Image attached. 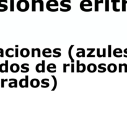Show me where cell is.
I'll return each instance as SVG.
<instances>
[{"label": "cell", "mask_w": 127, "mask_h": 119, "mask_svg": "<svg viewBox=\"0 0 127 119\" xmlns=\"http://www.w3.org/2000/svg\"><path fill=\"white\" fill-rule=\"evenodd\" d=\"M87 70L86 65L84 63H80V61L78 60L76 61V72L82 73Z\"/></svg>", "instance_id": "cell-5"}, {"label": "cell", "mask_w": 127, "mask_h": 119, "mask_svg": "<svg viewBox=\"0 0 127 119\" xmlns=\"http://www.w3.org/2000/svg\"><path fill=\"white\" fill-rule=\"evenodd\" d=\"M15 47H16V48H18L19 47V45H15Z\"/></svg>", "instance_id": "cell-50"}, {"label": "cell", "mask_w": 127, "mask_h": 119, "mask_svg": "<svg viewBox=\"0 0 127 119\" xmlns=\"http://www.w3.org/2000/svg\"><path fill=\"white\" fill-rule=\"evenodd\" d=\"M35 55V48H32L31 49V57L32 58H34Z\"/></svg>", "instance_id": "cell-40"}, {"label": "cell", "mask_w": 127, "mask_h": 119, "mask_svg": "<svg viewBox=\"0 0 127 119\" xmlns=\"http://www.w3.org/2000/svg\"><path fill=\"white\" fill-rule=\"evenodd\" d=\"M38 4H39V11L40 12H43L44 11V3L43 0H38Z\"/></svg>", "instance_id": "cell-30"}, {"label": "cell", "mask_w": 127, "mask_h": 119, "mask_svg": "<svg viewBox=\"0 0 127 119\" xmlns=\"http://www.w3.org/2000/svg\"><path fill=\"white\" fill-rule=\"evenodd\" d=\"M51 77H52V78H53V83H54V84H53V88H52V89L51 91H54L56 89V88H57V85H58V81H57V78H56L55 76L52 75V76H51Z\"/></svg>", "instance_id": "cell-27"}, {"label": "cell", "mask_w": 127, "mask_h": 119, "mask_svg": "<svg viewBox=\"0 0 127 119\" xmlns=\"http://www.w3.org/2000/svg\"><path fill=\"white\" fill-rule=\"evenodd\" d=\"M106 48H103V51H102V57H104V58H105L106 57Z\"/></svg>", "instance_id": "cell-47"}, {"label": "cell", "mask_w": 127, "mask_h": 119, "mask_svg": "<svg viewBox=\"0 0 127 119\" xmlns=\"http://www.w3.org/2000/svg\"><path fill=\"white\" fill-rule=\"evenodd\" d=\"M71 72L74 73V63H71Z\"/></svg>", "instance_id": "cell-45"}, {"label": "cell", "mask_w": 127, "mask_h": 119, "mask_svg": "<svg viewBox=\"0 0 127 119\" xmlns=\"http://www.w3.org/2000/svg\"><path fill=\"white\" fill-rule=\"evenodd\" d=\"M14 50L12 48H9L6 50L5 55L8 58H13L14 57Z\"/></svg>", "instance_id": "cell-21"}, {"label": "cell", "mask_w": 127, "mask_h": 119, "mask_svg": "<svg viewBox=\"0 0 127 119\" xmlns=\"http://www.w3.org/2000/svg\"><path fill=\"white\" fill-rule=\"evenodd\" d=\"M52 57L54 58H59L61 56V48H55L52 51Z\"/></svg>", "instance_id": "cell-18"}, {"label": "cell", "mask_w": 127, "mask_h": 119, "mask_svg": "<svg viewBox=\"0 0 127 119\" xmlns=\"http://www.w3.org/2000/svg\"><path fill=\"white\" fill-rule=\"evenodd\" d=\"M112 45H108V48H107V55L109 58H111L112 57Z\"/></svg>", "instance_id": "cell-33"}, {"label": "cell", "mask_w": 127, "mask_h": 119, "mask_svg": "<svg viewBox=\"0 0 127 119\" xmlns=\"http://www.w3.org/2000/svg\"><path fill=\"white\" fill-rule=\"evenodd\" d=\"M35 71L36 72L38 73H42L43 70H42V63H38L37 65H36Z\"/></svg>", "instance_id": "cell-28"}, {"label": "cell", "mask_w": 127, "mask_h": 119, "mask_svg": "<svg viewBox=\"0 0 127 119\" xmlns=\"http://www.w3.org/2000/svg\"><path fill=\"white\" fill-rule=\"evenodd\" d=\"M14 57L16 58H18L19 57V48H16L14 50Z\"/></svg>", "instance_id": "cell-42"}, {"label": "cell", "mask_w": 127, "mask_h": 119, "mask_svg": "<svg viewBox=\"0 0 127 119\" xmlns=\"http://www.w3.org/2000/svg\"><path fill=\"white\" fill-rule=\"evenodd\" d=\"M4 63H5V66H6V73H8V71H9V66H8V63H9V61H8V60H5V62H4Z\"/></svg>", "instance_id": "cell-38"}, {"label": "cell", "mask_w": 127, "mask_h": 119, "mask_svg": "<svg viewBox=\"0 0 127 119\" xmlns=\"http://www.w3.org/2000/svg\"><path fill=\"white\" fill-rule=\"evenodd\" d=\"M9 81H10L8 84V86H9L10 88H16L17 87V80L15 78H11V79H9Z\"/></svg>", "instance_id": "cell-20"}, {"label": "cell", "mask_w": 127, "mask_h": 119, "mask_svg": "<svg viewBox=\"0 0 127 119\" xmlns=\"http://www.w3.org/2000/svg\"><path fill=\"white\" fill-rule=\"evenodd\" d=\"M21 68V66L18 65L17 63H12L11 64L10 67H9V70L12 73H17L19 71V70Z\"/></svg>", "instance_id": "cell-8"}, {"label": "cell", "mask_w": 127, "mask_h": 119, "mask_svg": "<svg viewBox=\"0 0 127 119\" xmlns=\"http://www.w3.org/2000/svg\"><path fill=\"white\" fill-rule=\"evenodd\" d=\"M0 57L1 58L4 57V50L1 48H0Z\"/></svg>", "instance_id": "cell-44"}, {"label": "cell", "mask_w": 127, "mask_h": 119, "mask_svg": "<svg viewBox=\"0 0 127 119\" xmlns=\"http://www.w3.org/2000/svg\"><path fill=\"white\" fill-rule=\"evenodd\" d=\"M29 76L26 75L24 78L20 79L19 84L21 88H27L29 87Z\"/></svg>", "instance_id": "cell-6"}, {"label": "cell", "mask_w": 127, "mask_h": 119, "mask_svg": "<svg viewBox=\"0 0 127 119\" xmlns=\"http://www.w3.org/2000/svg\"><path fill=\"white\" fill-rule=\"evenodd\" d=\"M106 64L104 63H101L97 66V71L99 73H104L107 71V68H106Z\"/></svg>", "instance_id": "cell-16"}, {"label": "cell", "mask_w": 127, "mask_h": 119, "mask_svg": "<svg viewBox=\"0 0 127 119\" xmlns=\"http://www.w3.org/2000/svg\"><path fill=\"white\" fill-rule=\"evenodd\" d=\"M69 66H71L70 63H63V72L65 73H66V71H67V68L69 67Z\"/></svg>", "instance_id": "cell-36"}, {"label": "cell", "mask_w": 127, "mask_h": 119, "mask_svg": "<svg viewBox=\"0 0 127 119\" xmlns=\"http://www.w3.org/2000/svg\"><path fill=\"white\" fill-rule=\"evenodd\" d=\"M19 53L23 58H27L30 55V51L27 48H23L20 50Z\"/></svg>", "instance_id": "cell-14"}, {"label": "cell", "mask_w": 127, "mask_h": 119, "mask_svg": "<svg viewBox=\"0 0 127 119\" xmlns=\"http://www.w3.org/2000/svg\"><path fill=\"white\" fill-rule=\"evenodd\" d=\"M112 53L114 57H116V58H121V57H123V55H122L123 50L120 48H116L114 49Z\"/></svg>", "instance_id": "cell-11"}, {"label": "cell", "mask_w": 127, "mask_h": 119, "mask_svg": "<svg viewBox=\"0 0 127 119\" xmlns=\"http://www.w3.org/2000/svg\"><path fill=\"white\" fill-rule=\"evenodd\" d=\"M95 49L93 48H87V50L89 52L87 53L86 57H87V58H95V56L94 55H92L93 53L95 52Z\"/></svg>", "instance_id": "cell-26"}, {"label": "cell", "mask_w": 127, "mask_h": 119, "mask_svg": "<svg viewBox=\"0 0 127 119\" xmlns=\"http://www.w3.org/2000/svg\"><path fill=\"white\" fill-rule=\"evenodd\" d=\"M122 68H123L122 64L119 63V65H118V72H119V73H122Z\"/></svg>", "instance_id": "cell-46"}, {"label": "cell", "mask_w": 127, "mask_h": 119, "mask_svg": "<svg viewBox=\"0 0 127 119\" xmlns=\"http://www.w3.org/2000/svg\"><path fill=\"white\" fill-rule=\"evenodd\" d=\"M10 11L11 12L14 11V0H10Z\"/></svg>", "instance_id": "cell-35"}, {"label": "cell", "mask_w": 127, "mask_h": 119, "mask_svg": "<svg viewBox=\"0 0 127 119\" xmlns=\"http://www.w3.org/2000/svg\"><path fill=\"white\" fill-rule=\"evenodd\" d=\"M127 0H122V11L123 12H125L127 10Z\"/></svg>", "instance_id": "cell-29"}, {"label": "cell", "mask_w": 127, "mask_h": 119, "mask_svg": "<svg viewBox=\"0 0 127 119\" xmlns=\"http://www.w3.org/2000/svg\"><path fill=\"white\" fill-rule=\"evenodd\" d=\"M21 72L22 73H27L28 72H29V64L27 63H23L21 66Z\"/></svg>", "instance_id": "cell-17"}, {"label": "cell", "mask_w": 127, "mask_h": 119, "mask_svg": "<svg viewBox=\"0 0 127 119\" xmlns=\"http://www.w3.org/2000/svg\"><path fill=\"white\" fill-rule=\"evenodd\" d=\"M104 0H95L94 1V11L98 12L99 11V4H103Z\"/></svg>", "instance_id": "cell-23"}, {"label": "cell", "mask_w": 127, "mask_h": 119, "mask_svg": "<svg viewBox=\"0 0 127 119\" xmlns=\"http://www.w3.org/2000/svg\"><path fill=\"white\" fill-rule=\"evenodd\" d=\"M7 81H8V79H1V86L2 88L4 87V83L7 82Z\"/></svg>", "instance_id": "cell-43"}, {"label": "cell", "mask_w": 127, "mask_h": 119, "mask_svg": "<svg viewBox=\"0 0 127 119\" xmlns=\"http://www.w3.org/2000/svg\"><path fill=\"white\" fill-rule=\"evenodd\" d=\"M42 55L45 58H50L52 57V51L49 48H45L43 50Z\"/></svg>", "instance_id": "cell-7"}, {"label": "cell", "mask_w": 127, "mask_h": 119, "mask_svg": "<svg viewBox=\"0 0 127 119\" xmlns=\"http://www.w3.org/2000/svg\"><path fill=\"white\" fill-rule=\"evenodd\" d=\"M105 11H109V0H105Z\"/></svg>", "instance_id": "cell-31"}, {"label": "cell", "mask_w": 127, "mask_h": 119, "mask_svg": "<svg viewBox=\"0 0 127 119\" xmlns=\"http://www.w3.org/2000/svg\"><path fill=\"white\" fill-rule=\"evenodd\" d=\"M96 50H97V57H98V58H102V55L101 54V52H100V48H97Z\"/></svg>", "instance_id": "cell-39"}, {"label": "cell", "mask_w": 127, "mask_h": 119, "mask_svg": "<svg viewBox=\"0 0 127 119\" xmlns=\"http://www.w3.org/2000/svg\"><path fill=\"white\" fill-rule=\"evenodd\" d=\"M36 4H37V1H36V0H32V12H35L36 11Z\"/></svg>", "instance_id": "cell-32"}, {"label": "cell", "mask_w": 127, "mask_h": 119, "mask_svg": "<svg viewBox=\"0 0 127 119\" xmlns=\"http://www.w3.org/2000/svg\"><path fill=\"white\" fill-rule=\"evenodd\" d=\"M30 85L32 88H37L40 85V81L37 78H34L30 81Z\"/></svg>", "instance_id": "cell-10"}, {"label": "cell", "mask_w": 127, "mask_h": 119, "mask_svg": "<svg viewBox=\"0 0 127 119\" xmlns=\"http://www.w3.org/2000/svg\"><path fill=\"white\" fill-rule=\"evenodd\" d=\"M87 70L89 73H94L97 71V66L94 63H89L87 66Z\"/></svg>", "instance_id": "cell-9"}, {"label": "cell", "mask_w": 127, "mask_h": 119, "mask_svg": "<svg viewBox=\"0 0 127 119\" xmlns=\"http://www.w3.org/2000/svg\"><path fill=\"white\" fill-rule=\"evenodd\" d=\"M42 70H43V71L42 73H44L45 72V60H42Z\"/></svg>", "instance_id": "cell-41"}, {"label": "cell", "mask_w": 127, "mask_h": 119, "mask_svg": "<svg viewBox=\"0 0 127 119\" xmlns=\"http://www.w3.org/2000/svg\"><path fill=\"white\" fill-rule=\"evenodd\" d=\"M35 53H37V57L38 58H40V57H41V52H40V49L39 48H36Z\"/></svg>", "instance_id": "cell-37"}, {"label": "cell", "mask_w": 127, "mask_h": 119, "mask_svg": "<svg viewBox=\"0 0 127 119\" xmlns=\"http://www.w3.org/2000/svg\"><path fill=\"white\" fill-rule=\"evenodd\" d=\"M123 53H125V55H123V57H125V58H127V48H126L124 49Z\"/></svg>", "instance_id": "cell-48"}, {"label": "cell", "mask_w": 127, "mask_h": 119, "mask_svg": "<svg viewBox=\"0 0 127 119\" xmlns=\"http://www.w3.org/2000/svg\"><path fill=\"white\" fill-rule=\"evenodd\" d=\"M16 8L20 12H26L30 8V4L27 0H19L17 1Z\"/></svg>", "instance_id": "cell-1"}, {"label": "cell", "mask_w": 127, "mask_h": 119, "mask_svg": "<svg viewBox=\"0 0 127 119\" xmlns=\"http://www.w3.org/2000/svg\"><path fill=\"white\" fill-rule=\"evenodd\" d=\"M80 9L84 12H91L92 11V3L91 0H82L80 4Z\"/></svg>", "instance_id": "cell-2"}, {"label": "cell", "mask_w": 127, "mask_h": 119, "mask_svg": "<svg viewBox=\"0 0 127 119\" xmlns=\"http://www.w3.org/2000/svg\"><path fill=\"white\" fill-rule=\"evenodd\" d=\"M71 0H61L60 4L61 8H60V11L61 12H68L71 11V6L70 5Z\"/></svg>", "instance_id": "cell-4"}, {"label": "cell", "mask_w": 127, "mask_h": 119, "mask_svg": "<svg viewBox=\"0 0 127 119\" xmlns=\"http://www.w3.org/2000/svg\"><path fill=\"white\" fill-rule=\"evenodd\" d=\"M123 66L124 67V70H125V73H127V64L126 63H123Z\"/></svg>", "instance_id": "cell-49"}, {"label": "cell", "mask_w": 127, "mask_h": 119, "mask_svg": "<svg viewBox=\"0 0 127 119\" xmlns=\"http://www.w3.org/2000/svg\"><path fill=\"white\" fill-rule=\"evenodd\" d=\"M77 51L78 52L76 53V57L78 58H81V57L84 58L86 57V52L83 48H78Z\"/></svg>", "instance_id": "cell-15"}, {"label": "cell", "mask_w": 127, "mask_h": 119, "mask_svg": "<svg viewBox=\"0 0 127 119\" xmlns=\"http://www.w3.org/2000/svg\"><path fill=\"white\" fill-rule=\"evenodd\" d=\"M3 3H8L7 0H0V7H1L3 9H0V12H4L7 11L8 9V7L6 4H3Z\"/></svg>", "instance_id": "cell-24"}, {"label": "cell", "mask_w": 127, "mask_h": 119, "mask_svg": "<svg viewBox=\"0 0 127 119\" xmlns=\"http://www.w3.org/2000/svg\"><path fill=\"white\" fill-rule=\"evenodd\" d=\"M59 3L57 0H49L46 3V8L50 12H57L59 10Z\"/></svg>", "instance_id": "cell-3"}, {"label": "cell", "mask_w": 127, "mask_h": 119, "mask_svg": "<svg viewBox=\"0 0 127 119\" xmlns=\"http://www.w3.org/2000/svg\"><path fill=\"white\" fill-rule=\"evenodd\" d=\"M0 73H6V66L5 63H1L0 65Z\"/></svg>", "instance_id": "cell-34"}, {"label": "cell", "mask_w": 127, "mask_h": 119, "mask_svg": "<svg viewBox=\"0 0 127 119\" xmlns=\"http://www.w3.org/2000/svg\"><path fill=\"white\" fill-rule=\"evenodd\" d=\"M107 70L110 73H115L116 70H117V66H116V65L115 63H110L107 66Z\"/></svg>", "instance_id": "cell-13"}, {"label": "cell", "mask_w": 127, "mask_h": 119, "mask_svg": "<svg viewBox=\"0 0 127 119\" xmlns=\"http://www.w3.org/2000/svg\"><path fill=\"white\" fill-rule=\"evenodd\" d=\"M74 47V45H71L69 47V49H68V57H69V59L71 60V63H74V58H73V56H72V50H73Z\"/></svg>", "instance_id": "cell-25"}, {"label": "cell", "mask_w": 127, "mask_h": 119, "mask_svg": "<svg viewBox=\"0 0 127 119\" xmlns=\"http://www.w3.org/2000/svg\"><path fill=\"white\" fill-rule=\"evenodd\" d=\"M111 2L112 3V9L113 11L115 12H120V9L117 8V3H119L120 2V0H111Z\"/></svg>", "instance_id": "cell-22"}, {"label": "cell", "mask_w": 127, "mask_h": 119, "mask_svg": "<svg viewBox=\"0 0 127 119\" xmlns=\"http://www.w3.org/2000/svg\"><path fill=\"white\" fill-rule=\"evenodd\" d=\"M40 83L42 84L40 85L42 88H48L50 86V83H49V79L48 78H45V79H42V81H40Z\"/></svg>", "instance_id": "cell-19"}, {"label": "cell", "mask_w": 127, "mask_h": 119, "mask_svg": "<svg viewBox=\"0 0 127 119\" xmlns=\"http://www.w3.org/2000/svg\"><path fill=\"white\" fill-rule=\"evenodd\" d=\"M57 66L55 63H49L46 66V70L50 73H55L57 72Z\"/></svg>", "instance_id": "cell-12"}]
</instances>
